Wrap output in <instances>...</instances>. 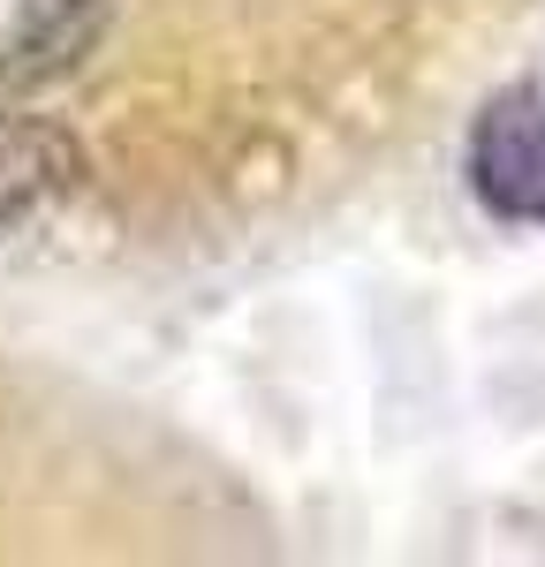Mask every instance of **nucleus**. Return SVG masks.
<instances>
[{
	"mask_svg": "<svg viewBox=\"0 0 545 567\" xmlns=\"http://www.w3.org/2000/svg\"><path fill=\"white\" fill-rule=\"evenodd\" d=\"M470 189L500 219L545 227V84H507L470 130Z\"/></svg>",
	"mask_w": 545,
	"mask_h": 567,
	"instance_id": "1",
	"label": "nucleus"
},
{
	"mask_svg": "<svg viewBox=\"0 0 545 567\" xmlns=\"http://www.w3.org/2000/svg\"><path fill=\"white\" fill-rule=\"evenodd\" d=\"M106 31V0H0V84H45L76 69Z\"/></svg>",
	"mask_w": 545,
	"mask_h": 567,
	"instance_id": "2",
	"label": "nucleus"
},
{
	"mask_svg": "<svg viewBox=\"0 0 545 567\" xmlns=\"http://www.w3.org/2000/svg\"><path fill=\"white\" fill-rule=\"evenodd\" d=\"M76 182V144L31 122H0V213H23Z\"/></svg>",
	"mask_w": 545,
	"mask_h": 567,
	"instance_id": "3",
	"label": "nucleus"
}]
</instances>
